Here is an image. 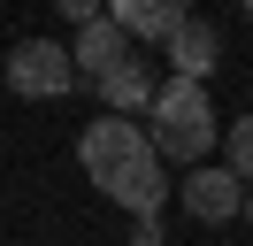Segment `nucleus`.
I'll return each mask as SVG.
<instances>
[{
	"mask_svg": "<svg viewBox=\"0 0 253 246\" xmlns=\"http://www.w3.org/2000/svg\"><path fill=\"white\" fill-rule=\"evenodd\" d=\"M77 162H84V177H92L115 208H130V215H154L161 200H169V169H161V154L146 146V131L130 116H108V108H100V123H84V138H77Z\"/></svg>",
	"mask_w": 253,
	"mask_h": 246,
	"instance_id": "1",
	"label": "nucleus"
},
{
	"mask_svg": "<svg viewBox=\"0 0 253 246\" xmlns=\"http://www.w3.org/2000/svg\"><path fill=\"white\" fill-rule=\"evenodd\" d=\"M146 116H154L146 146L161 154V169H169V162H207V146H215V100H207V85L169 77V85H154Z\"/></svg>",
	"mask_w": 253,
	"mask_h": 246,
	"instance_id": "2",
	"label": "nucleus"
},
{
	"mask_svg": "<svg viewBox=\"0 0 253 246\" xmlns=\"http://www.w3.org/2000/svg\"><path fill=\"white\" fill-rule=\"evenodd\" d=\"M69 85H77L69 46H54V39H16L8 46V92H23V100H62Z\"/></svg>",
	"mask_w": 253,
	"mask_h": 246,
	"instance_id": "3",
	"label": "nucleus"
},
{
	"mask_svg": "<svg viewBox=\"0 0 253 246\" xmlns=\"http://www.w3.org/2000/svg\"><path fill=\"white\" fill-rule=\"evenodd\" d=\"M130 62H138V46H130L123 31L108 23V15H100V23H84V31H77V46H69V69H77V85H92V92L108 85L115 69H130Z\"/></svg>",
	"mask_w": 253,
	"mask_h": 246,
	"instance_id": "4",
	"label": "nucleus"
},
{
	"mask_svg": "<svg viewBox=\"0 0 253 246\" xmlns=\"http://www.w3.org/2000/svg\"><path fill=\"white\" fill-rule=\"evenodd\" d=\"M176 192H184V215H192V223H238V208H246V184H238L230 169H192Z\"/></svg>",
	"mask_w": 253,
	"mask_h": 246,
	"instance_id": "5",
	"label": "nucleus"
},
{
	"mask_svg": "<svg viewBox=\"0 0 253 246\" xmlns=\"http://www.w3.org/2000/svg\"><path fill=\"white\" fill-rule=\"evenodd\" d=\"M108 23L123 31L130 46H138V39H161V46H169L176 31H184V0H115Z\"/></svg>",
	"mask_w": 253,
	"mask_h": 246,
	"instance_id": "6",
	"label": "nucleus"
},
{
	"mask_svg": "<svg viewBox=\"0 0 253 246\" xmlns=\"http://www.w3.org/2000/svg\"><path fill=\"white\" fill-rule=\"evenodd\" d=\"M169 62H176V77H184V85H200V77H207V69L222 62V39H215V23L184 15V31L169 39Z\"/></svg>",
	"mask_w": 253,
	"mask_h": 246,
	"instance_id": "7",
	"label": "nucleus"
},
{
	"mask_svg": "<svg viewBox=\"0 0 253 246\" xmlns=\"http://www.w3.org/2000/svg\"><path fill=\"white\" fill-rule=\"evenodd\" d=\"M100 100H108V116H130V108H146V100H154V69H146V62L115 69L108 85H100Z\"/></svg>",
	"mask_w": 253,
	"mask_h": 246,
	"instance_id": "8",
	"label": "nucleus"
},
{
	"mask_svg": "<svg viewBox=\"0 0 253 246\" xmlns=\"http://www.w3.org/2000/svg\"><path fill=\"white\" fill-rule=\"evenodd\" d=\"M230 177H238V184H253V116H238V123H230Z\"/></svg>",
	"mask_w": 253,
	"mask_h": 246,
	"instance_id": "9",
	"label": "nucleus"
},
{
	"mask_svg": "<svg viewBox=\"0 0 253 246\" xmlns=\"http://www.w3.org/2000/svg\"><path fill=\"white\" fill-rule=\"evenodd\" d=\"M130 246H161V223H154V215H130Z\"/></svg>",
	"mask_w": 253,
	"mask_h": 246,
	"instance_id": "10",
	"label": "nucleus"
},
{
	"mask_svg": "<svg viewBox=\"0 0 253 246\" xmlns=\"http://www.w3.org/2000/svg\"><path fill=\"white\" fill-rule=\"evenodd\" d=\"M238 215H246V223H253V184H246V208H238Z\"/></svg>",
	"mask_w": 253,
	"mask_h": 246,
	"instance_id": "11",
	"label": "nucleus"
}]
</instances>
